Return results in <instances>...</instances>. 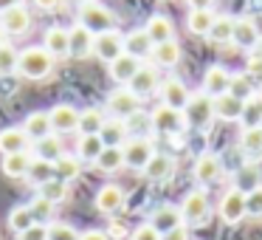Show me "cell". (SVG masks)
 Here are the masks:
<instances>
[{
  "label": "cell",
  "mask_w": 262,
  "mask_h": 240,
  "mask_svg": "<svg viewBox=\"0 0 262 240\" xmlns=\"http://www.w3.org/2000/svg\"><path fill=\"white\" fill-rule=\"evenodd\" d=\"M57 59L46 51L42 46H31L26 51H20V63H17V74L26 76V79H46L51 76Z\"/></svg>",
  "instance_id": "cell-1"
},
{
  "label": "cell",
  "mask_w": 262,
  "mask_h": 240,
  "mask_svg": "<svg viewBox=\"0 0 262 240\" xmlns=\"http://www.w3.org/2000/svg\"><path fill=\"white\" fill-rule=\"evenodd\" d=\"M181 217L183 226H203L206 221L211 217V201L203 189H189L181 201Z\"/></svg>",
  "instance_id": "cell-2"
},
{
  "label": "cell",
  "mask_w": 262,
  "mask_h": 240,
  "mask_svg": "<svg viewBox=\"0 0 262 240\" xmlns=\"http://www.w3.org/2000/svg\"><path fill=\"white\" fill-rule=\"evenodd\" d=\"M183 119H186V127L206 130V127L214 122V99H211L209 93H203V91L192 93L189 105L183 108Z\"/></svg>",
  "instance_id": "cell-3"
},
{
  "label": "cell",
  "mask_w": 262,
  "mask_h": 240,
  "mask_svg": "<svg viewBox=\"0 0 262 240\" xmlns=\"http://www.w3.org/2000/svg\"><path fill=\"white\" fill-rule=\"evenodd\" d=\"M79 26H85L91 34H104V31L116 29V14L110 12L107 6L91 0V3L79 6Z\"/></svg>",
  "instance_id": "cell-4"
},
{
  "label": "cell",
  "mask_w": 262,
  "mask_h": 240,
  "mask_svg": "<svg viewBox=\"0 0 262 240\" xmlns=\"http://www.w3.org/2000/svg\"><path fill=\"white\" fill-rule=\"evenodd\" d=\"M149 122H152V130L161 133V136H178L181 130H186L183 110L166 108V105H158V108L149 113Z\"/></svg>",
  "instance_id": "cell-5"
},
{
  "label": "cell",
  "mask_w": 262,
  "mask_h": 240,
  "mask_svg": "<svg viewBox=\"0 0 262 240\" xmlns=\"http://www.w3.org/2000/svg\"><path fill=\"white\" fill-rule=\"evenodd\" d=\"M138 110H141V99H138L127 85L116 88V91L107 96V113H110V119H130V116L138 113Z\"/></svg>",
  "instance_id": "cell-6"
},
{
  "label": "cell",
  "mask_w": 262,
  "mask_h": 240,
  "mask_svg": "<svg viewBox=\"0 0 262 240\" xmlns=\"http://www.w3.org/2000/svg\"><path fill=\"white\" fill-rule=\"evenodd\" d=\"M155 155V147L147 136H130V142L124 144V167L136 172H144V167L149 164V158Z\"/></svg>",
  "instance_id": "cell-7"
},
{
  "label": "cell",
  "mask_w": 262,
  "mask_h": 240,
  "mask_svg": "<svg viewBox=\"0 0 262 240\" xmlns=\"http://www.w3.org/2000/svg\"><path fill=\"white\" fill-rule=\"evenodd\" d=\"M217 209H220V217L228 226H237L243 217H248V209H245V189H239V187L226 189Z\"/></svg>",
  "instance_id": "cell-8"
},
{
  "label": "cell",
  "mask_w": 262,
  "mask_h": 240,
  "mask_svg": "<svg viewBox=\"0 0 262 240\" xmlns=\"http://www.w3.org/2000/svg\"><path fill=\"white\" fill-rule=\"evenodd\" d=\"M121 54H124V34H119V31H104V34H96V40H93V57H99L102 63H113V59H119Z\"/></svg>",
  "instance_id": "cell-9"
},
{
  "label": "cell",
  "mask_w": 262,
  "mask_h": 240,
  "mask_svg": "<svg viewBox=\"0 0 262 240\" xmlns=\"http://www.w3.org/2000/svg\"><path fill=\"white\" fill-rule=\"evenodd\" d=\"M158 93H161V105H166V108H175V110H183V108L189 105V99H192L186 82L178 79V76H166V79L161 82Z\"/></svg>",
  "instance_id": "cell-10"
},
{
  "label": "cell",
  "mask_w": 262,
  "mask_h": 240,
  "mask_svg": "<svg viewBox=\"0 0 262 240\" xmlns=\"http://www.w3.org/2000/svg\"><path fill=\"white\" fill-rule=\"evenodd\" d=\"M0 26H3L6 34L23 37V34H29V29H31V12L26 9V3H17V6L6 9V12L0 14Z\"/></svg>",
  "instance_id": "cell-11"
},
{
  "label": "cell",
  "mask_w": 262,
  "mask_h": 240,
  "mask_svg": "<svg viewBox=\"0 0 262 240\" xmlns=\"http://www.w3.org/2000/svg\"><path fill=\"white\" fill-rule=\"evenodd\" d=\"M48 119H51V130L57 136L79 130V110L74 105H57V108H51L48 110Z\"/></svg>",
  "instance_id": "cell-12"
},
{
  "label": "cell",
  "mask_w": 262,
  "mask_h": 240,
  "mask_svg": "<svg viewBox=\"0 0 262 240\" xmlns=\"http://www.w3.org/2000/svg\"><path fill=\"white\" fill-rule=\"evenodd\" d=\"M93 204H96V209L107 217L119 215V212L124 209V189L116 187V184H104L96 192V201H93Z\"/></svg>",
  "instance_id": "cell-13"
},
{
  "label": "cell",
  "mask_w": 262,
  "mask_h": 240,
  "mask_svg": "<svg viewBox=\"0 0 262 240\" xmlns=\"http://www.w3.org/2000/svg\"><path fill=\"white\" fill-rule=\"evenodd\" d=\"M223 175V158L217 153H200L198 161H194V178H198L200 184H214L220 181Z\"/></svg>",
  "instance_id": "cell-14"
},
{
  "label": "cell",
  "mask_w": 262,
  "mask_h": 240,
  "mask_svg": "<svg viewBox=\"0 0 262 240\" xmlns=\"http://www.w3.org/2000/svg\"><path fill=\"white\" fill-rule=\"evenodd\" d=\"M130 88L133 93H136L138 99H144V96H149V93H155L161 88V79H158V68L155 65H141L138 68V74L130 79Z\"/></svg>",
  "instance_id": "cell-15"
},
{
  "label": "cell",
  "mask_w": 262,
  "mask_h": 240,
  "mask_svg": "<svg viewBox=\"0 0 262 240\" xmlns=\"http://www.w3.org/2000/svg\"><path fill=\"white\" fill-rule=\"evenodd\" d=\"M144 175H147V181H152V184L169 181V178L175 175V158H172L169 153H155L152 158H149V164L144 167Z\"/></svg>",
  "instance_id": "cell-16"
},
{
  "label": "cell",
  "mask_w": 262,
  "mask_h": 240,
  "mask_svg": "<svg viewBox=\"0 0 262 240\" xmlns=\"http://www.w3.org/2000/svg\"><path fill=\"white\" fill-rule=\"evenodd\" d=\"M42 48L51 54L54 59H62V57H71V37H68V29L62 26H51L42 37Z\"/></svg>",
  "instance_id": "cell-17"
},
{
  "label": "cell",
  "mask_w": 262,
  "mask_h": 240,
  "mask_svg": "<svg viewBox=\"0 0 262 240\" xmlns=\"http://www.w3.org/2000/svg\"><path fill=\"white\" fill-rule=\"evenodd\" d=\"M228 85H231V74H228L223 65H211V68H206L203 93H209L211 99H217V96H223V93H228Z\"/></svg>",
  "instance_id": "cell-18"
},
{
  "label": "cell",
  "mask_w": 262,
  "mask_h": 240,
  "mask_svg": "<svg viewBox=\"0 0 262 240\" xmlns=\"http://www.w3.org/2000/svg\"><path fill=\"white\" fill-rule=\"evenodd\" d=\"M259 29H256V23L251 17H237L234 20V37H231V43L237 48H245V51H251V48L259 43Z\"/></svg>",
  "instance_id": "cell-19"
},
{
  "label": "cell",
  "mask_w": 262,
  "mask_h": 240,
  "mask_svg": "<svg viewBox=\"0 0 262 240\" xmlns=\"http://www.w3.org/2000/svg\"><path fill=\"white\" fill-rule=\"evenodd\" d=\"M141 59H136V57H130V54H121L119 59H113V63L107 65V71H110V79L113 82H119V85H130V79L138 74V68H141Z\"/></svg>",
  "instance_id": "cell-20"
},
{
  "label": "cell",
  "mask_w": 262,
  "mask_h": 240,
  "mask_svg": "<svg viewBox=\"0 0 262 240\" xmlns=\"http://www.w3.org/2000/svg\"><path fill=\"white\" fill-rule=\"evenodd\" d=\"M149 223H152L155 229H158L161 234L172 232V229L183 226V217H181V206H172V204H161L158 209L152 212V217H149Z\"/></svg>",
  "instance_id": "cell-21"
},
{
  "label": "cell",
  "mask_w": 262,
  "mask_h": 240,
  "mask_svg": "<svg viewBox=\"0 0 262 240\" xmlns=\"http://www.w3.org/2000/svg\"><path fill=\"white\" fill-rule=\"evenodd\" d=\"M29 144H31V138L26 136L23 127H6V130H0V153L3 155L29 153Z\"/></svg>",
  "instance_id": "cell-22"
},
{
  "label": "cell",
  "mask_w": 262,
  "mask_h": 240,
  "mask_svg": "<svg viewBox=\"0 0 262 240\" xmlns=\"http://www.w3.org/2000/svg\"><path fill=\"white\" fill-rule=\"evenodd\" d=\"M68 37H71V57L74 59H85L93 54V40H96V34H91L85 26L76 23L74 29H68Z\"/></svg>",
  "instance_id": "cell-23"
},
{
  "label": "cell",
  "mask_w": 262,
  "mask_h": 240,
  "mask_svg": "<svg viewBox=\"0 0 262 240\" xmlns=\"http://www.w3.org/2000/svg\"><path fill=\"white\" fill-rule=\"evenodd\" d=\"M144 31H147V37L152 40V46L175 40V26H172V20L166 17V14H152V17L147 20V26H144Z\"/></svg>",
  "instance_id": "cell-24"
},
{
  "label": "cell",
  "mask_w": 262,
  "mask_h": 240,
  "mask_svg": "<svg viewBox=\"0 0 262 240\" xmlns=\"http://www.w3.org/2000/svg\"><path fill=\"white\" fill-rule=\"evenodd\" d=\"M99 136H102L104 147H124V144L130 142V130H127L124 119H107Z\"/></svg>",
  "instance_id": "cell-25"
},
{
  "label": "cell",
  "mask_w": 262,
  "mask_h": 240,
  "mask_svg": "<svg viewBox=\"0 0 262 240\" xmlns=\"http://www.w3.org/2000/svg\"><path fill=\"white\" fill-rule=\"evenodd\" d=\"M124 54H130V57H136V59H147L149 54H152V40L147 37V31L144 29H136V31H130V34L124 37Z\"/></svg>",
  "instance_id": "cell-26"
},
{
  "label": "cell",
  "mask_w": 262,
  "mask_h": 240,
  "mask_svg": "<svg viewBox=\"0 0 262 240\" xmlns=\"http://www.w3.org/2000/svg\"><path fill=\"white\" fill-rule=\"evenodd\" d=\"M23 130H26V136H29L31 142H40V138H46V136H51V133H54L51 130V119H48L46 110H34V113L26 116Z\"/></svg>",
  "instance_id": "cell-27"
},
{
  "label": "cell",
  "mask_w": 262,
  "mask_h": 240,
  "mask_svg": "<svg viewBox=\"0 0 262 240\" xmlns=\"http://www.w3.org/2000/svg\"><path fill=\"white\" fill-rule=\"evenodd\" d=\"M149 59H152L158 68H175V65L181 63V46H178V40H169V43H158V46H152Z\"/></svg>",
  "instance_id": "cell-28"
},
{
  "label": "cell",
  "mask_w": 262,
  "mask_h": 240,
  "mask_svg": "<svg viewBox=\"0 0 262 240\" xmlns=\"http://www.w3.org/2000/svg\"><path fill=\"white\" fill-rule=\"evenodd\" d=\"M243 105L237 96H231V93H223V96L214 99V119H223V122H239V116H243Z\"/></svg>",
  "instance_id": "cell-29"
},
{
  "label": "cell",
  "mask_w": 262,
  "mask_h": 240,
  "mask_svg": "<svg viewBox=\"0 0 262 240\" xmlns=\"http://www.w3.org/2000/svg\"><path fill=\"white\" fill-rule=\"evenodd\" d=\"M31 155L29 153H12V155H3L0 161V170L6 178H26L29 175V167H31Z\"/></svg>",
  "instance_id": "cell-30"
},
{
  "label": "cell",
  "mask_w": 262,
  "mask_h": 240,
  "mask_svg": "<svg viewBox=\"0 0 262 240\" xmlns=\"http://www.w3.org/2000/svg\"><path fill=\"white\" fill-rule=\"evenodd\" d=\"M214 20H217V14L211 12V9H194V12H189V17H186V29L192 31L194 37H209Z\"/></svg>",
  "instance_id": "cell-31"
},
{
  "label": "cell",
  "mask_w": 262,
  "mask_h": 240,
  "mask_svg": "<svg viewBox=\"0 0 262 240\" xmlns=\"http://www.w3.org/2000/svg\"><path fill=\"white\" fill-rule=\"evenodd\" d=\"M104 122H107V116H104L102 108L79 110V133H82V136H99L102 127H104Z\"/></svg>",
  "instance_id": "cell-32"
},
{
  "label": "cell",
  "mask_w": 262,
  "mask_h": 240,
  "mask_svg": "<svg viewBox=\"0 0 262 240\" xmlns=\"http://www.w3.org/2000/svg\"><path fill=\"white\" fill-rule=\"evenodd\" d=\"M62 153H65V147H62V138H59L57 133H51V136L34 142V158H42V161H51L54 164Z\"/></svg>",
  "instance_id": "cell-33"
},
{
  "label": "cell",
  "mask_w": 262,
  "mask_h": 240,
  "mask_svg": "<svg viewBox=\"0 0 262 240\" xmlns=\"http://www.w3.org/2000/svg\"><path fill=\"white\" fill-rule=\"evenodd\" d=\"M82 172V161L79 155H71V153H62L57 161H54V175L62 178V181H74V178H79Z\"/></svg>",
  "instance_id": "cell-34"
},
{
  "label": "cell",
  "mask_w": 262,
  "mask_h": 240,
  "mask_svg": "<svg viewBox=\"0 0 262 240\" xmlns=\"http://www.w3.org/2000/svg\"><path fill=\"white\" fill-rule=\"evenodd\" d=\"M121 167H124V147H104L102 155L96 158V170L107 172V175L119 172Z\"/></svg>",
  "instance_id": "cell-35"
},
{
  "label": "cell",
  "mask_w": 262,
  "mask_h": 240,
  "mask_svg": "<svg viewBox=\"0 0 262 240\" xmlns=\"http://www.w3.org/2000/svg\"><path fill=\"white\" fill-rule=\"evenodd\" d=\"M234 20H237V17H231V14H217L214 26H211V31H209V40L217 43V46L231 43V37H234Z\"/></svg>",
  "instance_id": "cell-36"
},
{
  "label": "cell",
  "mask_w": 262,
  "mask_h": 240,
  "mask_svg": "<svg viewBox=\"0 0 262 240\" xmlns=\"http://www.w3.org/2000/svg\"><path fill=\"white\" fill-rule=\"evenodd\" d=\"M239 150L251 158H259L262 155V125L259 127H248V130L239 133Z\"/></svg>",
  "instance_id": "cell-37"
},
{
  "label": "cell",
  "mask_w": 262,
  "mask_h": 240,
  "mask_svg": "<svg viewBox=\"0 0 262 240\" xmlns=\"http://www.w3.org/2000/svg\"><path fill=\"white\" fill-rule=\"evenodd\" d=\"M102 150H104L102 136H79V142H76V155H79V161H93V164H96Z\"/></svg>",
  "instance_id": "cell-38"
},
{
  "label": "cell",
  "mask_w": 262,
  "mask_h": 240,
  "mask_svg": "<svg viewBox=\"0 0 262 240\" xmlns=\"http://www.w3.org/2000/svg\"><path fill=\"white\" fill-rule=\"evenodd\" d=\"M40 189V198H46V201H51V204H62L65 198H68V181H62V178H57L54 175L51 181H46L42 187H37Z\"/></svg>",
  "instance_id": "cell-39"
},
{
  "label": "cell",
  "mask_w": 262,
  "mask_h": 240,
  "mask_svg": "<svg viewBox=\"0 0 262 240\" xmlns=\"http://www.w3.org/2000/svg\"><path fill=\"white\" fill-rule=\"evenodd\" d=\"M228 93L237 96L239 102H248L254 99V82H251V74H231V85H228Z\"/></svg>",
  "instance_id": "cell-40"
},
{
  "label": "cell",
  "mask_w": 262,
  "mask_h": 240,
  "mask_svg": "<svg viewBox=\"0 0 262 240\" xmlns=\"http://www.w3.org/2000/svg\"><path fill=\"white\" fill-rule=\"evenodd\" d=\"M29 209H31V215H34V223H42V226L54 223V215H57V204L40 198V195H37V198L29 204Z\"/></svg>",
  "instance_id": "cell-41"
},
{
  "label": "cell",
  "mask_w": 262,
  "mask_h": 240,
  "mask_svg": "<svg viewBox=\"0 0 262 240\" xmlns=\"http://www.w3.org/2000/svg\"><path fill=\"white\" fill-rule=\"evenodd\" d=\"M26 178H29L34 187H42L46 181H51V178H54V164H51V161H42V158H34Z\"/></svg>",
  "instance_id": "cell-42"
},
{
  "label": "cell",
  "mask_w": 262,
  "mask_h": 240,
  "mask_svg": "<svg viewBox=\"0 0 262 240\" xmlns=\"http://www.w3.org/2000/svg\"><path fill=\"white\" fill-rule=\"evenodd\" d=\"M239 125H243V130H248V127H259L262 125V105L259 99H248V102L243 105V116H239Z\"/></svg>",
  "instance_id": "cell-43"
},
{
  "label": "cell",
  "mask_w": 262,
  "mask_h": 240,
  "mask_svg": "<svg viewBox=\"0 0 262 240\" xmlns=\"http://www.w3.org/2000/svg\"><path fill=\"white\" fill-rule=\"evenodd\" d=\"M9 226H12L14 234H20V232H26V229L34 226V215H31L29 206H17V209L9 212Z\"/></svg>",
  "instance_id": "cell-44"
},
{
  "label": "cell",
  "mask_w": 262,
  "mask_h": 240,
  "mask_svg": "<svg viewBox=\"0 0 262 240\" xmlns=\"http://www.w3.org/2000/svg\"><path fill=\"white\" fill-rule=\"evenodd\" d=\"M17 63H20V51L14 46H0V76L17 74Z\"/></svg>",
  "instance_id": "cell-45"
},
{
  "label": "cell",
  "mask_w": 262,
  "mask_h": 240,
  "mask_svg": "<svg viewBox=\"0 0 262 240\" xmlns=\"http://www.w3.org/2000/svg\"><path fill=\"white\" fill-rule=\"evenodd\" d=\"M48 240H79V232L71 223L54 221V223H48Z\"/></svg>",
  "instance_id": "cell-46"
},
{
  "label": "cell",
  "mask_w": 262,
  "mask_h": 240,
  "mask_svg": "<svg viewBox=\"0 0 262 240\" xmlns=\"http://www.w3.org/2000/svg\"><path fill=\"white\" fill-rule=\"evenodd\" d=\"M245 209H248V217H262V184L245 192Z\"/></svg>",
  "instance_id": "cell-47"
},
{
  "label": "cell",
  "mask_w": 262,
  "mask_h": 240,
  "mask_svg": "<svg viewBox=\"0 0 262 240\" xmlns=\"http://www.w3.org/2000/svg\"><path fill=\"white\" fill-rule=\"evenodd\" d=\"M127 122V130H130V136H144V130H152V122H149V116L147 113H133L130 119H124Z\"/></svg>",
  "instance_id": "cell-48"
},
{
  "label": "cell",
  "mask_w": 262,
  "mask_h": 240,
  "mask_svg": "<svg viewBox=\"0 0 262 240\" xmlns=\"http://www.w3.org/2000/svg\"><path fill=\"white\" fill-rule=\"evenodd\" d=\"M130 240H164V234H161L152 223H141V226L130 234Z\"/></svg>",
  "instance_id": "cell-49"
},
{
  "label": "cell",
  "mask_w": 262,
  "mask_h": 240,
  "mask_svg": "<svg viewBox=\"0 0 262 240\" xmlns=\"http://www.w3.org/2000/svg\"><path fill=\"white\" fill-rule=\"evenodd\" d=\"M248 74H262V37L248 51Z\"/></svg>",
  "instance_id": "cell-50"
},
{
  "label": "cell",
  "mask_w": 262,
  "mask_h": 240,
  "mask_svg": "<svg viewBox=\"0 0 262 240\" xmlns=\"http://www.w3.org/2000/svg\"><path fill=\"white\" fill-rule=\"evenodd\" d=\"M17 240H48V226H42V223H34L31 229L20 232Z\"/></svg>",
  "instance_id": "cell-51"
},
{
  "label": "cell",
  "mask_w": 262,
  "mask_h": 240,
  "mask_svg": "<svg viewBox=\"0 0 262 240\" xmlns=\"http://www.w3.org/2000/svg\"><path fill=\"white\" fill-rule=\"evenodd\" d=\"M164 240H192V234H189V226H178L172 232H166Z\"/></svg>",
  "instance_id": "cell-52"
},
{
  "label": "cell",
  "mask_w": 262,
  "mask_h": 240,
  "mask_svg": "<svg viewBox=\"0 0 262 240\" xmlns=\"http://www.w3.org/2000/svg\"><path fill=\"white\" fill-rule=\"evenodd\" d=\"M34 6L42 9V12H57L62 6V0H34Z\"/></svg>",
  "instance_id": "cell-53"
},
{
  "label": "cell",
  "mask_w": 262,
  "mask_h": 240,
  "mask_svg": "<svg viewBox=\"0 0 262 240\" xmlns=\"http://www.w3.org/2000/svg\"><path fill=\"white\" fill-rule=\"evenodd\" d=\"M79 240H110V234L102 232V229H91V232H82Z\"/></svg>",
  "instance_id": "cell-54"
},
{
  "label": "cell",
  "mask_w": 262,
  "mask_h": 240,
  "mask_svg": "<svg viewBox=\"0 0 262 240\" xmlns=\"http://www.w3.org/2000/svg\"><path fill=\"white\" fill-rule=\"evenodd\" d=\"M189 3V12H194V9H211L214 6V0H186Z\"/></svg>",
  "instance_id": "cell-55"
},
{
  "label": "cell",
  "mask_w": 262,
  "mask_h": 240,
  "mask_svg": "<svg viewBox=\"0 0 262 240\" xmlns=\"http://www.w3.org/2000/svg\"><path fill=\"white\" fill-rule=\"evenodd\" d=\"M110 237H121V234H124V226H121V223H110Z\"/></svg>",
  "instance_id": "cell-56"
},
{
  "label": "cell",
  "mask_w": 262,
  "mask_h": 240,
  "mask_svg": "<svg viewBox=\"0 0 262 240\" xmlns=\"http://www.w3.org/2000/svg\"><path fill=\"white\" fill-rule=\"evenodd\" d=\"M17 3H23V0H0V14L6 12V9H12V6H17Z\"/></svg>",
  "instance_id": "cell-57"
},
{
  "label": "cell",
  "mask_w": 262,
  "mask_h": 240,
  "mask_svg": "<svg viewBox=\"0 0 262 240\" xmlns=\"http://www.w3.org/2000/svg\"><path fill=\"white\" fill-rule=\"evenodd\" d=\"M6 37H9V34L3 31V26H0V46H6Z\"/></svg>",
  "instance_id": "cell-58"
},
{
  "label": "cell",
  "mask_w": 262,
  "mask_h": 240,
  "mask_svg": "<svg viewBox=\"0 0 262 240\" xmlns=\"http://www.w3.org/2000/svg\"><path fill=\"white\" fill-rule=\"evenodd\" d=\"M74 3H79V6H85V3H91V0H74Z\"/></svg>",
  "instance_id": "cell-59"
},
{
  "label": "cell",
  "mask_w": 262,
  "mask_h": 240,
  "mask_svg": "<svg viewBox=\"0 0 262 240\" xmlns=\"http://www.w3.org/2000/svg\"><path fill=\"white\" fill-rule=\"evenodd\" d=\"M256 99H259V105H262V91H259V93H256Z\"/></svg>",
  "instance_id": "cell-60"
}]
</instances>
